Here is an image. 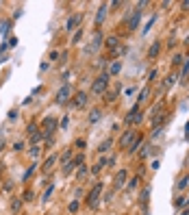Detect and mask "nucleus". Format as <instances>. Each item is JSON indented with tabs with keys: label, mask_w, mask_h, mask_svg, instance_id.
<instances>
[{
	"label": "nucleus",
	"mask_w": 189,
	"mask_h": 215,
	"mask_svg": "<svg viewBox=\"0 0 189 215\" xmlns=\"http://www.w3.org/2000/svg\"><path fill=\"white\" fill-rule=\"evenodd\" d=\"M74 146H76V148H85V141H83V139H76V143H74Z\"/></svg>",
	"instance_id": "36"
},
{
	"label": "nucleus",
	"mask_w": 189,
	"mask_h": 215,
	"mask_svg": "<svg viewBox=\"0 0 189 215\" xmlns=\"http://www.w3.org/2000/svg\"><path fill=\"white\" fill-rule=\"evenodd\" d=\"M67 124H70V118H67V115H65V118H63V120H61V128H67Z\"/></svg>",
	"instance_id": "33"
},
{
	"label": "nucleus",
	"mask_w": 189,
	"mask_h": 215,
	"mask_svg": "<svg viewBox=\"0 0 189 215\" xmlns=\"http://www.w3.org/2000/svg\"><path fill=\"white\" fill-rule=\"evenodd\" d=\"M52 191H54V187H46V191H44V198H42V202H48V198L52 196Z\"/></svg>",
	"instance_id": "23"
},
{
	"label": "nucleus",
	"mask_w": 189,
	"mask_h": 215,
	"mask_svg": "<svg viewBox=\"0 0 189 215\" xmlns=\"http://www.w3.org/2000/svg\"><path fill=\"white\" fill-rule=\"evenodd\" d=\"M109 72H104V74H100L98 78L94 81V85H92V91H94L96 96H100V93H104V89L109 87Z\"/></svg>",
	"instance_id": "1"
},
{
	"label": "nucleus",
	"mask_w": 189,
	"mask_h": 215,
	"mask_svg": "<svg viewBox=\"0 0 189 215\" xmlns=\"http://www.w3.org/2000/svg\"><path fill=\"white\" fill-rule=\"evenodd\" d=\"M57 163V154H52V157H48L46 163H44V172H50V168Z\"/></svg>",
	"instance_id": "14"
},
{
	"label": "nucleus",
	"mask_w": 189,
	"mask_h": 215,
	"mask_svg": "<svg viewBox=\"0 0 189 215\" xmlns=\"http://www.w3.org/2000/svg\"><path fill=\"white\" fill-rule=\"evenodd\" d=\"M100 120V111L96 109V111H92V115H89V122H98Z\"/></svg>",
	"instance_id": "26"
},
{
	"label": "nucleus",
	"mask_w": 189,
	"mask_h": 215,
	"mask_svg": "<svg viewBox=\"0 0 189 215\" xmlns=\"http://www.w3.org/2000/svg\"><path fill=\"white\" fill-rule=\"evenodd\" d=\"M148 93H150V87H143L142 93H139V100H137V104H139V102H143V100L148 98Z\"/></svg>",
	"instance_id": "20"
},
{
	"label": "nucleus",
	"mask_w": 189,
	"mask_h": 215,
	"mask_svg": "<svg viewBox=\"0 0 189 215\" xmlns=\"http://www.w3.org/2000/svg\"><path fill=\"white\" fill-rule=\"evenodd\" d=\"M142 118L143 115H142V111H139V104H135L133 111L124 118V122H126V124H137V122H142Z\"/></svg>",
	"instance_id": "4"
},
{
	"label": "nucleus",
	"mask_w": 189,
	"mask_h": 215,
	"mask_svg": "<svg viewBox=\"0 0 189 215\" xmlns=\"http://www.w3.org/2000/svg\"><path fill=\"white\" fill-rule=\"evenodd\" d=\"M85 102H87V93L85 91H78L76 98H74V107H85Z\"/></svg>",
	"instance_id": "11"
},
{
	"label": "nucleus",
	"mask_w": 189,
	"mask_h": 215,
	"mask_svg": "<svg viewBox=\"0 0 189 215\" xmlns=\"http://www.w3.org/2000/svg\"><path fill=\"white\" fill-rule=\"evenodd\" d=\"M139 20H142V11H139V9H135V11H133V15L128 18V31H135V28L139 26Z\"/></svg>",
	"instance_id": "6"
},
{
	"label": "nucleus",
	"mask_w": 189,
	"mask_h": 215,
	"mask_svg": "<svg viewBox=\"0 0 189 215\" xmlns=\"http://www.w3.org/2000/svg\"><path fill=\"white\" fill-rule=\"evenodd\" d=\"M139 146H142V137H137L133 143H131V148H128V152H137L139 150Z\"/></svg>",
	"instance_id": "17"
},
{
	"label": "nucleus",
	"mask_w": 189,
	"mask_h": 215,
	"mask_svg": "<svg viewBox=\"0 0 189 215\" xmlns=\"http://www.w3.org/2000/svg\"><path fill=\"white\" fill-rule=\"evenodd\" d=\"M31 157L35 159V157H39V148L37 146H33V150H31Z\"/></svg>",
	"instance_id": "34"
},
{
	"label": "nucleus",
	"mask_w": 189,
	"mask_h": 215,
	"mask_svg": "<svg viewBox=\"0 0 189 215\" xmlns=\"http://www.w3.org/2000/svg\"><path fill=\"white\" fill-rule=\"evenodd\" d=\"M159 52H161V42H154L150 46V50H148V57L154 59V57H159Z\"/></svg>",
	"instance_id": "12"
},
{
	"label": "nucleus",
	"mask_w": 189,
	"mask_h": 215,
	"mask_svg": "<svg viewBox=\"0 0 189 215\" xmlns=\"http://www.w3.org/2000/svg\"><path fill=\"white\" fill-rule=\"evenodd\" d=\"M154 20H157V15H152V18H150V20H148V22H146V26H143V35H146V33H148V31H150V28H152V24H154Z\"/></svg>",
	"instance_id": "19"
},
{
	"label": "nucleus",
	"mask_w": 189,
	"mask_h": 215,
	"mask_svg": "<svg viewBox=\"0 0 189 215\" xmlns=\"http://www.w3.org/2000/svg\"><path fill=\"white\" fill-rule=\"evenodd\" d=\"M81 20H83V15H81V13H76V15L67 18V22H65V28H67V31H74V28L81 24Z\"/></svg>",
	"instance_id": "7"
},
{
	"label": "nucleus",
	"mask_w": 189,
	"mask_h": 215,
	"mask_svg": "<svg viewBox=\"0 0 189 215\" xmlns=\"http://www.w3.org/2000/svg\"><path fill=\"white\" fill-rule=\"evenodd\" d=\"M181 7H183V9H185V11H187V9H189V0H185V2H183V4H181Z\"/></svg>",
	"instance_id": "39"
},
{
	"label": "nucleus",
	"mask_w": 189,
	"mask_h": 215,
	"mask_svg": "<svg viewBox=\"0 0 189 215\" xmlns=\"http://www.w3.org/2000/svg\"><path fill=\"white\" fill-rule=\"evenodd\" d=\"M137 182H139V176H137V178H133V180L128 182V187H131V189H135V187H137Z\"/></svg>",
	"instance_id": "35"
},
{
	"label": "nucleus",
	"mask_w": 189,
	"mask_h": 215,
	"mask_svg": "<svg viewBox=\"0 0 189 215\" xmlns=\"http://www.w3.org/2000/svg\"><path fill=\"white\" fill-rule=\"evenodd\" d=\"M157 76H159V72H157V70H150V74H148V81L152 83V81H157Z\"/></svg>",
	"instance_id": "27"
},
{
	"label": "nucleus",
	"mask_w": 189,
	"mask_h": 215,
	"mask_svg": "<svg viewBox=\"0 0 189 215\" xmlns=\"http://www.w3.org/2000/svg\"><path fill=\"white\" fill-rule=\"evenodd\" d=\"M124 182H126V170H122V172L115 174V189H120V187H124Z\"/></svg>",
	"instance_id": "9"
},
{
	"label": "nucleus",
	"mask_w": 189,
	"mask_h": 215,
	"mask_svg": "<svg viewBox=\"0 0 189 215\" xmlns=\"http://www.w3.org/2000/svg\"><path fill=\"white\" fill-rule=\"evenodd\" d=\"M187 185H189V176L185 174V176H181V180H178V185H176V189H178V191H183V189H185Z\"/></svg>",
	"instance_id": "15"
},
{
	"label": "nucleus",
	"mask_w": 189,
	"mask_h": 215,
	"mask_svg": "<svg viewBox=\"0 0 189 215\" xmlns=\"http://www.w3.org/2000/svg\"><path fill=\"white\" fill-rule=\"evenodd\" d=\"M9 31H11V22H4V24H2V33H4V35H7V33H9Z\"/></svg>",
	"instance_id": "30"
},
{
	"label": "nucleus",
	"mask_w": 189,
	"mask_h": 215,
	"mask_svg": "<svg viewBox=\"0 0 189 215\" xmlns=\"http://www.w3.org/2000/svg\"><path fill=\"white\" fill-rule=\"evenodd\" d=\"M70 93H72V87H70V85H63L61 89H59V93H57V98H54V100H57L59 104H63V102L70 98Z\"/></svg>",
	"instance_id": "5"
},
{
	"label": "nucleus",
	"mask_w": 189,
	"mask_h": 215,
	"mask_svg": "<svg viewBox=\"0 0 189 215\" xmlns=\"http://www.w3.org/2000/svg\"><path fill=\"white\" fill-rule=\"evenodd\" d=\"M117 46V37H109L107 39V48H115Z\"/></svg>",
	"instance_id": "25"
},
{
	"label": "nucleus",
	"mask_w": 189,
	"mask_h": 215,
	"mask_svg": "<svg viewBox=\"0 0 189 215\" xmlns=\"http://www.w3.org/2000/svg\"><path fill=\"white\" fill-rule=\"evenodd\" d=\"M22 148H24V141H15V143H13V150H15V152L22 150Z\"/></svg>",
	"instance_id": "31"
},
{
	"label": "nucleus",
	"mask_w": 189,
	"mask_h": 215,
	"mask_svg": "<svg viewBox=\"0 0 189 215\" xmlns=\"http://www.w3.org/2000/svg\"><path fill=\"white\" fill-rule=\"evenodd\" d=\"M137 139V132L135 130H126L122 137H120V148H131V143Z\"/></svg>",
	"instance_id": "3"
},
{
	"label": "nucleus",
	"mask_w": 189,
	"mask_h": 215,
	"mask_svg": "<svg viewBox=\"0 0 189 215\" xmlns=\"http://www.w3.org/2000/svg\"><path fill=\"white\" fill-rule=\"evenodd\" d=\"M107 165H109V159L104 157V159H100V161L96 163L94 168H92V174H98V172H100V170H102V168H107Z\"/></svg>",
	"instance_id": "13"
},
{
	"label": "nucleus",
	"mask_w": 189,
	"mask_h": 215,
	"mask_svg": "<svg viewBox=\"0 0 189 215\" xmlns=\"http://www.w3.org/2000/svg\"><path fill=\"white\" fill-rule=\"evenodd\" d=\"M67 161H72V150H65V152H63V154H61V163H63V165H65V163H67Z\"/></svg>",
	"instance_id": "18"
},
{
	"label": "nucleus",
	"mask_w": 189,
	"mask_h": 215,
	"mask_svg": "<svg viewBox=\"0 0 189 215\" xmlns=\"http://www.w3.org/2000/svg\"><path fill=\"white\" fill-rule=\"evenodd\" d=\"M17 209H20V200H17V202H13V204H11V211H17Z\"/></svg>",
	"instance_id": "38"
},
{
	"label": "nucleus",
	"mask_w": 189,
	"mask_h": 215,
	"mask_svg": "<svg viewBox=\"0 0 189 215\" xmlns=\"http://www.w3.org/2000/svg\"><path fill=\"white\" fill-rule=\"evenodd\" d=\"M187 139H189V122H187Z\"/></svg>",
	"instance_id": "40"
},
{
	"label": "nucleus",
	"mask_w": 189,
	"mask_h": 215,
	"mask_svg": "<svg viewBox=\"0 0 189 215\" xmlns=\"http://www.w3.org/2000/svg\"><path fill=\"white\" fill-rule=\"evenodd\" d=\"M102 42H104V39H102V33H96L94 39H92V46H89V52H96V50L102 46Z\"/></svg>",
	"instance_id": "8"
},
{
	"label": "nucleus",
	"mask_w": 189,
	"mask_h": 215,
	"mask_svg": "<svg viewBox=\"0 0 189 215\" xmlns=\"http://www.w3.org/2000/svg\"><path fill=\"white\" fill-rule=\"evenodd\" d=\"M35 172V165H33V168H28V170H26V174H24V180H28V178H31V174Z\"/></svg>",
	"instance_id": "32"
},
{
	"label": "nucleus",
	"mask_w": 189,
	"mask_h": 215,
	"mask_svg": "<svg viewBox=\"0 0 189 215\" xmlns=\"http://www.w3.org/2000/svg\"><path fill=\"white\" fill-rule=\"evenodd\" d=\"M76 209H78V202H76V200H74V202H72V204H70V211H72V213H74V211H76Z\"/></svg>",
	"instance_id": "37"
},
{
	"label": "nucleus",
	"mask_w": 189,
	"mask_h": 215,
	"mask_svg": "<svg viewBox=\"0 0 189 215\" xmlns=\"http://www.w3.org/2000/svg\"><path fill=\"white\" fill-rule=\"evenodd\" d=\"M120 70H122V63H113V65H111V70H109V76H111V74H117Z\"/></svg>",
	"instance_id": "22"
},
{
	"label": "nucleus",
	"mask_w": 189,
	"mask_h": 215,
	"mask_svg": "<svg viewBox=\"0 0 189 215\" xmlns=\"http://www.w3.org/2000/svg\"><path fill=\"white\" fill-rule=\"evenodd\" d=\"M87 174H89V170H87V168L83 165V168L78 170V174H76V176H78V178H83V176H87Z\"/></svg>",
	"instance_id": "28"
},
{
	"label": "nucleus",
	"mask_w": 189,
	"mask_h": 215,
	"mask_svg": "<svg viewBox=\"0 0 189 215\" xmlns=\"http://www.w3.org/2000/svg\"><path fill=\"white\" fill-rule=\"evenodd\" d=\"M81 37H83V28H78V31L74 33V37H72V43H78V42H81Z\"/></svg>",
	"instance_id": "24"
},
{
	"label": "nucleus",
	"mask_w": 189,
	"mask_h": 215,
	"mask_svg": "<svg viewBox=\"0 0 189 215\" xmlns=\"http://www.w3.org/2000/svg\"><path fill=\"white\" fill-rule=\"evenodd\" d=\"M107 7H109V4H100L98 15H96V26H100V24H102V20H104V15H107Z\"/></svg>",
	"instance_id": "10"
},
{
	"label": "nucleus",
	"mask_w": 189,
	"mask_h": 215,
	"mask_svg": "<svg viewBox=\"0 0 189 215\" xmlns=\"http://www.w3.org/2000/svg\"><path fill=\"white\" fill-rule=\"evenodd\" d=\"M100 193H102V182H98V185H96L94 189L89 191V196H87V207H92V209H96V207H98Z\"/></svg>",
	"instance_id": "2"
},
{
	"label": "nucleus",
	"mask_w": 189,
	"mask_h": 215,
	"mask_svg": "<svg viewBox=\"0 0 189 215\" xmlns=\"http://www.w3.org/2000/svg\"><path fill=\"white\" fill-rule=\"evenodd\" d=\"M148 196H150V187H146V189L142 191V204H143V207L148 204Z\"/></svg>",
	"instance_id": "21"
},
{
	"label": "nucleus",
	"mask_w": 189,
	"mask_h": 215,
	"mask_svg": "<svg viewBox=\"0 0 189 215\" xmlns=\"http://www.w3.org/2000/svg\"><path fill=\"white\" fill-rule=\"evenodd\" d=\"M111 143H113L111 139H104V141H102V143L98 146V152H109V148H111Z\"/></svg>",
	"instance_id": "16"
},
{
	"label": "nucleus",
	"mask_w": 189,
	"mask_h": 215,
	"mask_svg": "<svg viewBox=\"0 0 189 215\" xmlns=\"http://www.w3.org/2000/svg\"><path fill=\"white\" fill-rule=\"evenodd\" d=\"M181 61H183V54H178V52H176V54H174V59H172V63H174V65H178Z\"/></svg>",
	"instance_id": "29"
}]
</instances>
